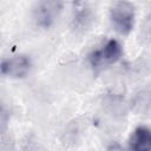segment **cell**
Here are the masks:
<instances>
[{
    "mask_svg": "<svg viewBox=\"0 0 151 151\" xmlns=\"http://www.w3.org/2000/svg\"><path fill=\"white\" fill-rule=\"evenodd\" d=\"M32 68V60L26 54L5 58L1 61V73L5 77L19 79L26 77Z\"/></svg>",
    "mask_w": 151,
    "mask_h": 151,
    "instance_id": "277c9868",
    "label": "cell"
},
{
    "mask_svg": "<svg viewBox=\"0 0 151 151\" xmlns=\"http://www.w3.org/2000/svg\"><path fill=\"white\" fill-rule=\"evenodd\" d=\"M130 151H151V129L147 126H137L127 140Z\"/></svg>",
    "mask_w": 151,
    "mask_h": 151,
    "instance_id": "8992f818",
    "label": "cell"
},
{
    "mask_svg": "<svg viewBox=\"0 0 151 151\" xmlns=\"http://www.w3.org/2000/svg\"><path fill=\"white\" fill-rule=\"evenodd\" d=\"M63 9V1H39L33 7L32 17L38 27L48 28L59 18Z\"/></svg>",
    "mask_w": 151,
    "mask_h": 151,
    "instance_id": "3957f363",
    "label": "cell"
},
{
    "mask_svg": "<svg viewBox=\"0 0 151 151\" xmlns=\"http://www.w3.org/2000/svg\"><path fill=\"white\" fill-rule=\"evenodd\" d=\"M94 21V13L88 4L76 2L71 17V28L76 33H85L88 31Z\"/></svg>",
    "mask_w": 151,
    "mask_h": 151,
    "instance_id": "5b68a950",
    "label": "cell"
},
{
    "mask_svg": "<svg viewBox=\"0 0 151 151\" xmlns=\"http://www.w3.org/2000/svg\"><path fill=\"white\" fill-rule=\"evenodd\" d=\"M122 54L123 47L120 42L116 39H109L99 47L92 50L87 55V60L93 71H101L103 68L116 64L122 58Z\"/></svg>",
    "mask_w": 151,
    "mask_h": 151,
    "instance_id": "6da1fadb",
    "label": "cell"
},
{
    "mask_svg": "<svg viewBox=\"0 0 151 151\" xmlns=\"http://www.w3.org/2000/svg\"><path fill=\"white\" fill-rule=\"evenodd\" d=\"M136 11L133 4L129 1H117L110 7V21L116 32L122 35H127L133 26Z\"/></svg>",
    "mask_w": 151,
    "mask_h": 151,
    "instance_id": "7a4b0ae2",
    "label": "cell"
}]
</instances>
